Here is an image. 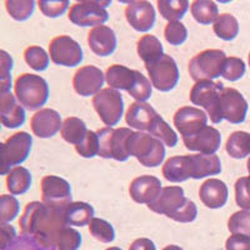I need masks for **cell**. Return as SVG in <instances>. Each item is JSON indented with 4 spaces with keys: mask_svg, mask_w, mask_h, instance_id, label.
<instances>
[{
    "mask_svg": "<svg viewBox=\"0 0 250 250\" xmlns=\"http://www.w3.org/2000/svg\"><path fill=\"white\" fill-rule=\"evenodd\" d=\"M82 244V235L78 230L65 227L58 234L54 247L57 250H78Z\"/></svg>",
    "mask_w": 250,
    "mask_h": 250,
    "instance_id": "obj_38",
    "label": "cell"
},
{
    "mask_svg": "<svg viewBox=\"0 0 250 250\" xmlns=\"http://www.w3.org/2000/svg\"><path fill=\"white\" fill-rule=\"evenodd\" d=\"M35 3L33 0H6L5 8L9 15L17 21L29 19L34 12Z\"/></svg>",
    "mask_w": 250,
    "mask_h": 250,
    "instance_id": "obj_35",
    "label": "cell"
},
{
    "mask_svg": "<svg viewBox=\"0 0 250 250\" xmlns=\"http://www.w3.org/2000/svg\"><path fill=\"white\" fill-rule=\"evenodd\" d=\"M137 51L140 59L148 64L159 60L164 55V49L160 40L150 34L143 35L137 44Z\"/></svg>",
    "mask_w": 250,
    "mask_h": 250,
    "instance_id": "obj_27",
    "label": "cell"
},
{
    "mask_svg": "<svg viewBox=\"0 0 250 250\" xmlns=\"http://www.w3.org/2000/svg\"><path fill=\"white\" fill-rule=\"evenodd\" d=\"M105 82V74L94 65L82 66L75 71L73 78V86L82 97L95 95L103 89Z\"/></svg>",
    "mask_w": 250,
    "mask_h": 250,
    "instance_id": "obj_17",
    "label": "cell"
},
{
    "mask_svg": "<svg viewBox=\"0 0 250 250\" xmlns=\"http://www.w3.org/2000/svg\"><path fill=\"white\" fill-rule=\"evenodd\" d=\"M191 15L202 25L214 23L219 17V9L216 3L210 0H195L190 5Z\"/></svg>",
    "mask_w": 250,
    "mask_h": 250,
    "instance_id": "obj_32",
    "label": "cell"
},
{
    "mask_svg": "<svg viewBox=\"0 0 250 250\" xmlns=\"http://www.w3.org/2000/svg\"><path fill=\"white\" fill-rule=\"evenodd\" d=\"M222 82H213V80H202L195 83L190 90V102L194 105H199L207 110L208 115L214 124L222 122L219 117V99L220 94L224 89Z\"/></svg>",
    "mask_w": 250,
    "mask_h": 250,
    "instance_id": "obj_9",
    "label": "cell"
},
{
    "mask_svg": "<svg viewBox=\"0 0 250 250\" xmlns=\"http://www.w3.org/2000/svg\"><path fill=\"white\" fill-rule=\"evenodd\" d=\"M33 138L26 131L13 134L0 145V173L8 175L13 167L20 165L26 160L31 150Z\"/></svg>",
    "mask_w": 250,
    "mask_h": 250,
    "instance_id": "obj_7",
    "label": "cell"
},
{
    "mask_svg": "<svg viewBox=\"0 0 250 250\" xmlns=\"http://www.w3.org/2000/svg\"><path fill=\"white\" fill-rule=\"evenodd\" d=\"M151 84L148 80V78L143 75L142 73H138L137 82L134 84L133 88L128 91L129 95L133 97L137 102H143L145 103L148 99H150L151 93H153V89H151Z\"/></svg>",
    "mask_w": 250,
    "mask_h": 250,
    "instance_id": "obj_44",
    "label": "cell"
},
{
    "mask_svg": "<svg viewBox=\"0 0 250 250\" xmlns=\"http://www.w3.org/2000/svg\"><path fill=\"white\" fill-rule=\"evenodd\" d=\"M89 231L94 238L102 243H111L115 238L113 225L100 218H93L88 224Z\"/></svg>",
    "mask_w": 250,
    "mask_h": 250,
    "instance_id": "obj_37",
    "label": "cell"
},
{
    "mask_svg": "<svg viewBox=\"0 0 250 250\" xmlns=\"http://www.w3.org/2000/svg\"><path fill=\"white\" fill-rule=\"evenodd\" d=\"M14 91L20 104L28 110L40 109L49 98V85L46 80L40 75L29 73H24L15 79Z\"/></svg>",
    "mask_w": 250,
    "mask_h": 250,
    "instance_id": "obj_4",
    "label": "cell"
},
{
    "mask_svg": "<svg viewBox=\"0 0 250 250\" xmlns=\"http://www.w3.org/2000/svg\"><path fill=\"white\" fill-rule=\"evenodd\" d=\"M138 70H133L120 64H113L105 71V80L109 88L129 91L137 82Z\"/></svg>",
    "mask_w": 250,
    "mask_h": 250,
    "instance_id": "obj_26",
    "label": "cell"
},
{
    "mask_svg": "<svg viewBox=\"0 0 250 250\" xmlns=\"http://www.w3.org/2000/svg\"><path fill=\"white\" fill-rule=\"evenodd\" d=\"M0 227H1V250H5L15 238V229L8 223H1Z\"/></svg>",
    "mask_w": 250,
    "mask_h": 250,
    "instance_id": "obj_50",
    "label": "cell"
},
{
    "mask_svg": "<svg viewBox=\"0 0 250 250\" xmlns=\"http://www.w3.org/2000/svg\"><path fill=\"white\" fill-rule=\"evenodd\" d=\"M163 250H183V249L180 247H178V245L171 244V245H168V247H165Z\"/></svg>",
    "mask_w": 250,
    "mask_h": 250,
    "instance_id": "obj_52",
    "label": "cell"
},
{
    "mask_svg": "<svg viewBox=\"0 0 250 250\" xmlns=\"http://www.w3.org/2000/svg\"><path fill=\"white\" fill-rule=\"evenodd\" d=\"M154 88L160 91H170L179 82V69L175 60L168 54L153 62L145 64Z\"/></svg>",
    "mask_w": 250,
    "mask_h": 250,
    "instance_id": "obj_12",
    "label": "cell"
},
{
    "mask_svg": "<svg viewBox=\"0 0 250 250\" xmlns=\"http://www.w3.org/2000/svg\"><path fill=\"white\" fill-rule=\"evenodd\" d=\"M162 182L156 176L140 175L129 187L130 198L138 204H150L162 193Z\"/></svg>",
    "mask_w": 250,
    "mask_h": 250,
    "instance_id": "obj_21",
    "label": "cell"
},
{
    "mask_svg": "<svg viewBox=\"0 0 250 250\" xmlns=\"http://www.w3.org/2000/svg\"><path fill=\"white\" fill-rule=\"evenodd\" d=\"M162 173L165 179L171 183H182L189 178L203 179L222 173V163L215 154L176 155L164 163Z\"/></svg>",
    "mask_w": 250,
    "mask_h": 250,
    "instance_id": "obj_2",
    "label": "cell"
},
{
    "mask_svg": "<svg viewBox=\"0 0 250 250\" xmlns=\"http://www.w3.org/2000/svg\"><path fill=\"white\" fill-rule=\"evenodd\" d=\"M159 117V114L156 113L155 109L148 103L134 102L126 110L125 122L130 128L138 129L139 131L145 130L149 133Z\"/></svg>",
    "mask_w": 250,
    "mask_h": 250,
    "instance_id": "obj_22",
    "label": "cell"
},
{
    "mask_svg": "<svg viewBox=\"0 0 250 250\" xmlns=\"http://www.w3.org/2000/svg\"><path fill=\"white\" fill-rule=\"evenodd\" d=\"M94 218L93 205L85 202H73L65 210V220L68 225L84 227Z\"/></svg>",
    "mask_w": 250,
    "mask_h": 250,
    "instance_id": "obj_28",
    "label": "cell"
},
{
    "mask_svg": "<svg viewBox=\"0 0 250 250\" xmlns=\"http://www.w3.org/2000/svg\"><path fill=\"white\" fill-rule=\"evenodd\" d=\"M19 214V202L15 196L3 194L0 196V220L1 223H9L14 220Z\"/></svg>",
    "mask_w": 250,
    "mask_h": 250,
    "instance_id": "obj_43",
    "label": "cell"
},
{
    "mask_svg": "<svg viewBox=\"0 0 250 250\" xmlns=\"http://www.w3.org/2000/svg\"><path fill=\"white\" fill-rule=\"evenodd\" d=\"M164 37L170 45H182L188 38L187 26L182 21H169L165 25Z\"/></svg>",
    "mask_w": 250,
    "mask_h": 250,
    "instance_id": "obj_42",
    "label": "cell"
},
{
    "mask_svg": "<svg viewBox=\"0 0 250 250\" xmlns=\"http://www.w3.org/2000/svg\"><path fill=\"white\" fill-rule=\"evenodd\" d=\"M148 208L154 213L167 215L178 223H191L198 215L195 203L185 198L182 187L163 188L159 196L148 204Z\"/></svg>",
    "mask_w": 250,
    "mask_h": 250,
    "instance_id": "obj_3",
    "label": "cell"
},
{
    "mask_svg": "<svg viewBox=\"0 0 250 250\" xmlns=\"http://www.w3.org/2000/svg\"><path fill=\"white\" fill-rule=\"evenodd\" d=\"M24 60L35 71H43L49 65V55L43 48L30 45L24 50Z\"/></svg>",
    "mask_w": 250,
    "mask_h": 250,
    "instance_id": "obj_36",
    "label": "cell"
},
{
    "mask_svg": "<svg viewBox=\"0 0 250 250\" xmlns=\"http://www.w3.org/2000/svg\"><path fill=\"white\" fill-rule=\"evenodd\" d=\"M129 250H156L155 244L151 242L150 239L139 238L135 239L131 245L129 247Z\"/></svg>",
    "mask_w": 250,
    "mask_h": 250,
    "instance_id": "obj_51",
    "label": "cell"
},
{
    "mask_svg": "<svg viewBox=\"0 0 250 250\" xmlns=\"http://www.w3.org/2000/svg\"><path fill=\"white\" fill-rule=\"evenodd\" d=\"M40 12L48 18H58L66 12L69 8L68 0H39Z\"/></svg>",
    "mask_w": 250,
    "mask_h": 250,
    "instance_id": "obj_47",
    "label": "cell"
},
{
    "mask_svg": "<svg viewBox=\"0 0 250 250\" xmlns=\"http://www.w3.org/2000/svg\"><path fill=\"white\" fill-rule=\"evenodd\" d=\"M88 44L94 54L108 57L117 49V35L109 26L98 25L89 31Z\"/></svg>",
    "mask_w": 250,
    "mask_h": 250,
    "instance_id": "obj_23",
    "label": "cell"
},
{
    "mask_svg": "<svg viewBox=\"0 0 250 250\" xmlns=\"http://www.w3.org/2000/svg\"><path fill=\"white\" fill-rule=\"evenodd\" d=\"M125 18L134 30L148 31L155 23V9L149 1H130L125 8Z\"/></svg>",
    "mask_w": 250,
    "mask_h": 250,
    "instance_id": "obj_19",
    "label": "cell"
},
{
    "mask_svg": "<svg viewBox=\"0 0 250 250\" xmlns=\"http://www.w3.org/2000/svg\"><path fill=\"white\" fill-rule=\"evenodd\" d=\"M128 153L146 168H156L165 158L163 142L144 131H134L128 140Z\"/></svg>",
    "mask_w": 250,
    "mask_h": 250,
    "instance_id": "obj_5",
    "label": "cell"
},
{
    "mask_svg": "<svg viewBox=\"0 0 250 250\" xmlns=\"http://www.w3.org/2000/svg\"><path fill=\"white\" fill-rule=\"evenodd\" d=\"M225 250H250V236L233 234L225 242Z\"/></svg>",
    "mask_w": 250,
    "mask_h": 250,
    "instance_id": "obj_49",
    "label": "cell"
},
{
    "mask_svg": "<svg viewBox=\"0 0 250 250\" xmlns=\"http://www.w3.org/2000/svg\"><path fill=\"white\" fill-rule=\"evenodd\" d=\"M248 113V102L243 94L234 88H224L219 99V117L231 124H240Z\"/></svg>",
    "mask_w": 250,
    "mask_h": 250,
    "instance_id": "obj_15",
    "label": "cell"
},
{
    "mask_svg": "<svg viewBox=\"0 0 250 250\" xmlns=\"http://www.w3.org/2000/svg\"><path fill=\"white\" fill-rule=\"evenodd\" d=\"M30 126L34 135L42 139H48L62 130V117L54 109H40L31 117Z\"/></svg>",
    "mask_w": 250,
    "mask_h": 250,
    "instance_id": "obj_20",
    "label": "cell"
},
{
    "mask_svg": "<svg viewBox=\"0 0 250 250\" xmlns=\"http://www.w3.org/2000/svg\"><path fill=\"white\" fill-rule=\"evenodd\" d=\"M247 168H248V171H249V175H250V158L248 159V163H247Z\"/></svg>",
    "mask_w": 250,
    "mask_h": 250,
    "instance_id": "obj_53",
    "label": "cell"
},
{
    "mask_svg": "<svg viewBox=\"0 0 250 250\" xmlns=\"http://www.w3.org/2000/svg\"><path fill=\"white\" fill-rule=\"evenodd\" d=\"M110 1H93L84 0L78 1L70 6L69 20L78 26H98L103 25L109 19L106 6L110 5Z\"/></svg>",
    "mask_w": 250,
    "mask_h": 250,
    "instance_id": "obj_11",
    "label": "cell"
},
{
    "mask_svg": "<svg viewBox=\"0 0 250 250\" xmlns=\"http://www.w3.org/2000/svg\"><path fill=\"white\" fill-rule=\"evenodd\" d=\"M40 189H42V200L48 207L65 210L73 203L70 184L60 176H44L40 183Z\"/></svg>",
    "mask_w": 250,
    "mask_h": 250,
    "instance_id": "obj_13",
    "label": "cell"
},
{
    "mask_svg": "<svg viewBox=\"0 0 250 250\" xmlns=\"http://www.w3.org/2000/svg\"><path fill=\"white\" fill-rule=\"evenodd\" d=\"M94 109L99 115L100 120L109 128H113L122 119L124 114V103L122 94L115 89H102L93 97Z\"/></svg>",
    "mask_w": 250,
    "mask_h": 250,
    "instance_id": "obj_10",
    "label": "cell"
},
{
    "mask_svg": "<svg viewBox=\"0 0 250 250\" xmlns=\"http://www.w3.org/2000/svg\"><path fill=\"white\" fill-rule=\"evenodd\" d=\"M149 134L155 137L156 139H159L165 145L170 146V148H174L178 144V135L162 117L156 119L155 124L153 125V128L150 129Z\"/></svg>",
    "mask_w": 250,
    "mask_h": 250,
    "instance_id": "obj_39",
    "label": "cell"
},
{
    "mask_svg": "<svg viewBox=\"0 0 250 250\" xmlns=\"http://www.w3.org/2000/svg\"><path fill=\"white\" fill-rule=\"evenodd\" d=\"M65 210L50 208L43 202L29 203L19 220L21 233L33 236L40 247H54L58 234L68 225Z\"/></svg>",
    "mask_w": 250,
    "mask_h": 250,
    "instance_id": "obj_1",
    "label": "cell"
},
{
    "mask_svg": "<svg viewBox=\"0 0 250 250\" xmlns=\"http://www.w3.org/2000/svg\"><path fill=\"white\" fill-rule=\"evenodd\" d=\"M31 174L24 167H15L6 175V188L13 195H21L30 189Z\"/></svg>",
    "mask_w": 250,
    "mask_h": 250,
    "instance_id": "obj_30",
    "label": "cell"
},
{
    "mask_svg": "<svg viewBox=\"0 0 250 250\" xmlns=\"http://www.w3.org/2000/svg\"><path fill=\"white\" fill-rule=\"evenodd\" d=\"M207 123L208 115L205 111L195 106H182L174 114V125L183 138L193 135L204 128Z\"/></svg>",
    "mask_w": 250,
    "mask_h": 250,
    "instance_id": "obj_18",
    "label": "cell"
},
{
    "mask_svg": "<svg viewBox=\"0 0 250 250\" xmlns=\"http://www.w3.org/2000/svg\"><path fill=\"white\" fill-rule=\"evenodd\" d=\"M235 202L243 210H250V175L235 182Z\"/></svg>",
    "mask_w": 250,
    "mask_h": 250,
    "instance_id": "obj_46",
    "label": "cell"
},
{
    "mask_svg": "<svg viewBox=\"0 0 250 250\" xmlns=\"http://www.w3.org/2000/svg\"><path fill=\"white\" fill-rule=\"evenodd\" d=\"M248 60H249V65H250V53H249V58H248Z\"/></svg>",
    "mask_w": 250,
    "mask_h": 250,
    "instance_id": "obj_55",
    "label": "cell"
},
{
    "mask_svg": "<svg viewBox=\"0 0 250 250\" xmlns=\"http://www.w3.org/2000/svg\"><path fill=\"white\" fill-rule=\"evenodd\" d=\"M185 148L190 151H199L205 155H213L220 148L222 135L218 129L205 125L193 135L183 138Z\"/></svg>",
    "mask_w": 250,
    "mask_h": 250,
    "instance_id": "obj_16",
    "label": "cell"
},
{
    "mask_svg": "<svg viewBox=\"0 0 250 250\" xmlns=\"http://www.w3.org/2000/svg\"><path fill=\"white\" fill-rule=\"evenodd\" d=\"M51 62L62 66H77L83 62V50L78 42L68 35H58L49 44Z\"/></svg>",
    "mask_w": 250,
    "mask_h": 250,
    "instance_id": "obj_14",
    "label": "cell"
},
{
    "mask_svg": "<svg viewBox=\"0 0 250 250\" xmlns=\"http://www.w3.org/2000/svg\"><path fill=\"white\" fill-rule=\"evenodd\" d=\"M228 229L231 234H243L250 236V210H239L230 215Z\"/></svg>",
    "mask_w": 250,
    "mask_h": 250,
    "instance_id": "obj_40",
    "label": "cell"
},
{
    "mask_svg": "<svg viewBox=\"0 0 250 250\" xmlns=\"http://www.w3.org/2000/svg\"><path fill=\"white\" fill-rule=\"evenodd\" d=\"M227 55L220 49H207L196 54L189 62V74L195 83L213 80L223 73Z\"/></svg>",
    "mask_w": 250,
    "mask_h": 250,
    "instance_id": "obj_8",
    "label": "cell"
},
{
    "mask_svg": "<svg viewBox=\"0 0 250 250\" xmlns=\"http://www.w3.org/2000/svg\"><path fill=\"white\" fill-rule=\"evenodd\" d=\"M134 131L129 128H102L97 130L99 138V154L104 159H114L117 162L128 160V140Z\"/></svg>",
    "mask_w": 250,
    "mask_h": 250,
    "instance_id": "obj_6",
    "label": "cell"
},
{
    "mask_svg": "<svg viewBox=\"0 0 250 250\" xmlns=\"http://www.w3.org/2000/svg\"><path fill=\"white\" fill-rule=\"evenodd\" d=\"M0 119L8 129L19 128L25 122V109L10 91L0 97Z\"/></svg>",
    "mask_w": 250,
    "mask_h": 250,
    "instance_id": "obj_24",
    "label": "cell"
},
{
    "mask_svg": "<svg viewBox=\"0 0 250 250\" xmlns=\"http://www.w3.org/2000/svg\"><path fill=\"white\" fill-rule=\"evenodd\" d=\"M247 66H245L244 60L236 57H229L225 59L224 66H223L222 77L229 82H236L242 79L245 74Z\"/></svg>",
    "mask_w": 250,
    "mask_h": 250,
    "instance_id": "obj_41",
    "label": "cell"
},
{
    "mask_svg": "<svg viewBox=\"0 0 250 250\" xmlns=\"http://www.w3.org/2000/svg\"><path fill=\"white\" fill-rule=\"evenodd\" d=\"M0 62H1V70H0V91L1 94L9 93L10 90V84H12V75L10 70L13 68L12 57L6 53L5 50L0 51Z\"/></svg>",
    "mask_w": 250,
    "mask_h": 250,
    "instance_id": "obj_48",
    "label": "cell"
},
{
    "mask_svg": "<svg viewBox=\"0 0 250 250\" xmlns=\"http://www.w3.org/2000/svg\"><path fill=\"white\" fill-rule=\"evenodd\" d=\"M229 190L224 182L210 178L205 180L199 189V198L203 204L209 209H219L228 202Z\"/></svg>",
    "mask_w": 250,
    "mask_h": 250,
    "instance_id": "obj_25",
    "label": "cell"
},
{
    "mask_svg": "<svg viewBox=\"0 0 250 250\" xmlns=\"http://www.w3.org/2000/svg\"><path fill=\"white\" fill-rule=\"evenodd\" d=\"M75 150L83 158H94L99 154V138L97 131L88 130L85 139L75 146Z\"/></svg>",
    "mask_w": 250,
    "mask_h": 250,
    "instance_id": "obj_45",
    "label": "cell"
},
{
    "mask_svg": "<svg viewBox=\"0 0 250 250\" xmlns=\"http://www.w3.org/2000/svg\"><path fill=\"white\" fill-rule=\"evenodd\" d=\"M213 30L215 35L225 42H230L235 39L236 35L239 34V23L236 18L231 14H219L214 21Z\"/></svg>",
    "mask_w": 250,
    "mask_h": 250,
    "instance_id": "obj_33",
    "label": "cell"
},
{
    "mask_svg": "<svg viewBox=\"0 0 250 250\" xmlns=\"http://www.w3.org/2000/svg\"><path fill=\"white\" fill-rule=\"evenodd\" d=\"M88 129H86L85 123L77 117H69L62 122L60 135L66 143L73 145H79L85 139Z\"/></svg>",
    "mask_w": 250,
    "mask_h": 250,
    "instance_id": "obj_29",
    "label": "cell"
},
{
    "mask_svg": "<svg viewBox=\"0 0 250 250\" xmlns=\"http://www.w3.org/2000/svg\"><path fill=\"white\" fill-rule=\"evenodd\" d=\"M225 150L234 159H243L250 155V134L247 131H234L228 138Z\"/></svg>",
    "mask_w": 250,
    "mask_h": 250,
    "instance_id": "obj_31",
    "label": "cell"
},
{
    "mask_svg": "<svg viewBox=\"0 0 250 250\" xmlns=\"http://www.w3.org/2000/svg\"><path fill=\"white\" fill-rule=\"evenodd\" d=\"M158 10L164 19L169 21H179L184 18L189 9V1L187 0H158Z\"/></svg>",
    "mask_w": 250,
    "mask_h": 250,
    "instance_id": "obj_34",
    "label": "cell"
},
{
    "mask_svg": "<svg viewBox=\"0 0 250 250\" xmlns=\"http://www.w3.org/2000/svg\"><path fill=\"white\" fill-rule=\"evenodd\" d=\"M105 250H122V249L118 247H111V248H108V249H105Z\"/></svg>",
    "mask_w": 250,
    "mask_h": 250,
    "instance_id": "obj_54",
    "label": "cell"
}]
</instances>
